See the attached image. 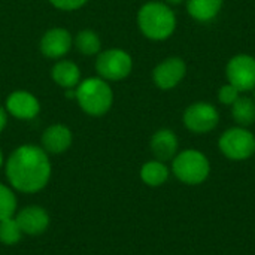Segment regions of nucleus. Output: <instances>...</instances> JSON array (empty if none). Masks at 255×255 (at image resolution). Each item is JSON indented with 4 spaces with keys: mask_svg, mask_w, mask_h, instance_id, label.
<instances>
[{
    "mask_svg": "<svg viewBox=\"0 0 255 255\" xmlns=\"http://www.w3.org/2000/svg\"><path fill=\"white\" fill-rule=\"evenodd\" d=\"M73 45L78 49V52H81L82 55H96L102 51V40L100 36L90 28L81 30L76 33L75 39H73Z\"/></svg>",
    "mask_w": 255,
    "mask_h": 255,
    "instance_id": "nucleus-18",
    "label": "nucleus"
},
{
    "mask_svg": "<svg viewBox=\"0 0 255 255\" xmlns=\"http://www.w3.org/2000/svg\"><path fill=\"white\" fill-rule=\"evenodd\" d=\"M239 97H241V91L236 87H233L232 84H226L218 90V100L223 105L232 106Z\"/></svg>",
    "mask_w": 255,
    "mask_h": 255,
    "instance_id": "nucleus-22",
    "label": "nucleus"
},
{
    "mask_svg": "<svg viewBox=\"0 0 255 255\" xmlns=\"http://www.w3.org/2000/svg\"><path fill=\"white\" fill-rule=\"evenodd\" d=\"M73 142V133L66 124H52L46 127L40 137V146L52 155L66 152Z\"/></svg>",
    "mask_w": 255,
    "mask_h": 255,
    "instance_id": "nucleus-13",
    "label": "nucleus"
},
{
    "mask_svg": "<svg viewBox=\"0 0 255 255\" xmlns=\"http://www.w3.org/2000/svg\"><path fill=\"white\" fill-rule=\"evenodd\" d=\"M133 70L131 55L121 48H109L100 51L96 60V72L108 82L123 81Z\"/></svg>",
    "mask_w": 255,
    "mask_h": 255,
    "instance_id": "nucleus-5",
    "label": "nucleus"
},
{
    "mask_svg": "<svg viewBox=\"0 0 255 255\" xmlns=\"http://www.w3.org/2000/svg\"><path fill=\"white\" fill-rule=\"evenodd\" d=\"M54 7L60 10H76L87 4L88 0H48Z\"/></svg>",
    "mask_w": 255,
    "mask_h": 255,
    "instance_id": "nucleus-23",
    "label": "nucleus"
},
{
    "mask_svg": "<svg viewBox=\"0 0 255 255\" xmlns=\"http://www.w3.org/2000/svg\"><path fill=\"white\" fill-rule=\"evenodd\" d=\"M140 179L145 185L148 187H160L163 185L167 179H169V167L160 161V160H151L146 161L142 167H140Z\"/></svg>",
    "mask_w": 255,
    "mask_h": 255,
    "instance_id": "nucleus-17",
    "label": "nucleus"
},
{
    "mask_svg": "<svg viewBox=\"0 0 255 255\" xmlns=\"http://www.w3.org/2000/svg\"><path fill=\"white\" fill-rule=\"evenodd\" d=\"M187 75V64L181 57H169L152 70V81L160 90L175 88Z\"/></svg>",
    "mask_w": 255,
    "mask_h": 255,
    "instance_id": "nucleus-10",
    "label": "nucleus"
},
{
    "mask_svg": "<svg viewBox=\"0 0 255 255\" xmlns=\"http://www.w3.org/2000/svg\"><path fill=\"white\" fill-rule=\"evenodd\" d=\"M4 161H6V160H4V155H3V151L0 149V169H1L3 166H4Z\"/></svg>",
    "mask_w": 255,
    "mask_h": 255,
    "instance_id": "nucleus-25",
    "label": "nucleus"
},
{
    "mask_svg": "<svg viewBox=\"0 0 255 255\" xmlns=\"http://www.w3.org/2000/svg\"><path fill=\"white\" fill-rule=\"evenodd\" d=\"M232 117L241 127H248L255 121V100L241 96L232 105Z\"/></svg>",
    "mask_w": 255,
    "mask_h": 255,
    "instance_id": "nucleus-19",
    "label": "nucleus"
},
{
    "mask_svg": "<svg viewBox=\"0 0 255 255\" xmlns=\"http://www.w3.org/2000/svg\"><path fill=\"white\" fill-rule=\"evenodd\" d=\"M178 146H179L178 136L170 128L157 130L149 142V148L155 160H160L163 163L175 158V155L178 154Z\"/></svg>",
    "mask_w": 255,
    "mask_h": 255,
    "instance_id": "nucleus-14",
    "label": "nucleus"
},
{
    "mask_svg": "<svg viewBox=\"0 0 255 255\" xmlns=\"http://www.w3.org/2000/svg\"><path fill=\"white\" fill-rule=\"evenodd\" d=\"M51 78L63 90L76 88L82 81L81 69L78 67L76 63L70 60H58L51 69Z\"/></svg>",
    "mask_w": 255,
    "mask_h": 255,
    "instance_id": "nucleus-15",
    "label": "nucleus"
},
{
    "mask_svg": "<svg viewBox=\"0 0 255 255\" xmlns=\"http://www.w3.org/2000/svg\"><path fill=\"white\" fill-rule=\"evenodd\" d=\"M173 175L187 185H199L205 182L211 173V163L208 157L197 149H185L172 160Z\"/></svg>",
    "mask_w": 255,
    "mask_h": 255,
    "instance_id": "nucleus-4",
    "label": "nucleus"
},
{
    "mask_svg": "<svg viewBox=\"0 0 255 255\" xmlns=\"http://www.w3.org/2000/svg\"><path fill=\"white\" fill-rule=\"evenodd\" d=\"M137 25L151 40H166L176 28V15L167 3L148 1L137 12Z\"/></svg>",
    "mask_w": 255,
    "mask_h": 255,
    "instance_id": "nucleus-2",
    "label": "nucleus"
},
{
    "mask_svg": "<svg viewBox=\"0 0 255 255\" xmlns=\"http://www.w3.org/2000/svg\"><path fill=\"white\" fill-rule=\"evenodd\" d=\"M7 117H9V114L6 112V109H4V106H0V133L6 128V126H7Z\"/></svg>",
    "mask_w": 255,
    "mask_h": 255,
    "instance_id": "nucleus-24",
    "label": "nucleus"
},
{
    "mask_svg": "<svg viewBox=\"0 0 255 255\" xmlns=\"http://www.w3.org/2000/svg\"><path fill=\"white\" fill-rule=\"evenodd\" d=\"M218 148L233 161L248 160L255 154V136L247 127H232L221 134Z\"/></svg>",
    "mask_w": 255,
    "mask_h": 255,
    "instance_id": "nucleus-6",
    "label": "nucleus"
},
{
    "mask_svg": "<svg viewBox=\"0 0 255 255\" xmlns=\"http://www.w3.org/2000/svg\"><path fill=\"white\" fill-rule=\"evenodd\" d=\"M24 233L18 226L15 217L0 221V244L4 247H13L21 242Z\"/></svg>",
    "mask_w": 255,
    "mask_h": 255,
    "instance_id": "nucleus-20",
    "label": "nucleus"
},
{
    "mask_svg": "<svg viewBox=\"0 0 255 255\" xmlns=\"http://www.w3.org/2000/svg\"><path fill=\"white\" fill-rule=\"evenodd\" d=\"M18 209V200L15 190L10 185L0 182V221L15 217Z\"/></svg>",
    "mask_w": 255,
    "mask_h": 255,
    "instance_id": "nucleus-21",
    "label": "nucleus"
},
{
    "mask_svg": "<svg viewBox=\"0 0 255 255\" xmlns=\"http://www.w3.org/2000/svg\"><path fill=\"white\" fill-rule=\"evenodd\" d=\"M184 126L197 134L212 131L220 123V114L217 108L206 102H196L190 105L182 115Z\"/></svg>",
    "mask_w": 255,
    "mask_h": 255,
    "instance_id": "nucleus-7",
    "label": "nucleus"
},
{
    "mask_svg": "<svg viewBox=\"0 0 255 255\" xmlns=\"http://www.w3.org/2000/svg\"><path fill=\"white\" fill-rule=\"evenodd\" d=\"M75 99L90 117H103L108 114L114 103V91L108 81L100 76H90L79 82L75 88Z\"/></svg>",
    "mask_w": 255,
    "mask_h": 255,
    "instance_id": "nucleus-3",
    "label": "nucleus"
},
{
    "mask_svg": "<svg viewBox=\"0 0 255 255\" xmlns=\"http://www.w3.org/2000/svg\"><path fill=\"white\" fill-rule=\"evenodd\" d=\"M4 173L7 184L15 191L36 194L49 184L52 175L49 154L33 143L19 145L6 158Z\"/></svg>",
    "mask_w": 255,
    "mask_h": 255,
    "instance_id": "nucleus-1",
    "label": "nucleus"
},
{
    "mask_svg": "<svg viewBox=\"0 0 255 255\" xmlns=\"http://www.w3.org/2000/svg\"><path fill=\"white\" fill-rule=\"evenodd\" d=\"M72 45L73 37L69 30L63 27H52L43 33L39 48L43 57L51 60H61L70 51Z\"/></svg>",
    "mask_w": 255,
    "mask_h": 255,
    "instance_id": "nucleus-12",
    "label": "nucleus"
},
{
    "mask_svg": "<svg viewBox=\"0 0 255 255\" xmlns=\"http://www.w3.org/2000/svg\"><path fill=\"white\" fill-rule=\"evenodd\" d=\"M169 4H179V3H182L184 0H166Z\"/></svg>",
    "mask_w": 255,
    "mask_h": 255,
    "instance_id": "nucleus-26",
    "label": "nucleus"
},
{
    "mask_svg": "<svg viewBox=\"0 0 255 255\" xmlns=\"http://www.w3.org/2000/svg\"><path fill=\"white\" fill-rule=\"evenodd\" d=\"M15 220L18 226L21 227L22 233L31 238L42 236L51 224V217L48 211L40 205L24 206L22 209L16 211Z\"/></svg>",
    "mask_w": 255,
    "mask_h": 255,
    "instance_id": "nucleus-9",
    "label": "nucleus"
},
{
    "mask_svg": "<svg viewBox=\"0 0 255 255\" xmlns=\"http://www.w3.org/2000/svg\"><path fill=\"white\" fill-rule=\"evenodd\" d=\"M229 84L241 93L255 90V58L248 54H239L229 60L226 67Z\"/></svg>",
    "mask_w": 255,
    "mask_h": 255,
    "instance_id": "nucleus-8",
    "label": "nucleus"
},
{
    "mask_svg": "<svg viewBox=\"0 0 255 255\" xmlns=\"http://www.w3.org/2000/svg\"><path fill=\"white\" fill-rule=\"evenodd\" d=\"M254 100H255V94H254Z\"/></svg>",
    "mask_w": 255,
    "mask_h": 255,
    "instance_id": "nucleus-27",
    "label": "nucleus"
},
{
    "mask_svg": "<svg viewBox=\"0 0 255 255\" xmlns=\"http://www.w3.org/2000/svg\"><path fill=\"white\" fill-rule=\"evenodd\" d=\"M223 4L224 0H187V10L196 21L208 22L220 13Z\"/></svg>",
    "mask_w": 255,
    "mask_h": 255,
    "instance_id": "nucleus-16",
    "label": "nucleus"
},
{
    "mask_svg": "<svg viewBox=\"0 0 255 255\" xmlns=\"http://www.w3.org/2000/svg\"><path fill=\"white\" fill-rule=\"evenodd\" d=\"M4 109L9 115L16 120L30 121L40 112V102L37 97L25 90H16L6 97Z\"/></svg>",
    "mask_w": 255,
    "mask_h": 255,
    "instance_id": "nucleus-11",
    "label": "nucleus"
}]
</instances>
